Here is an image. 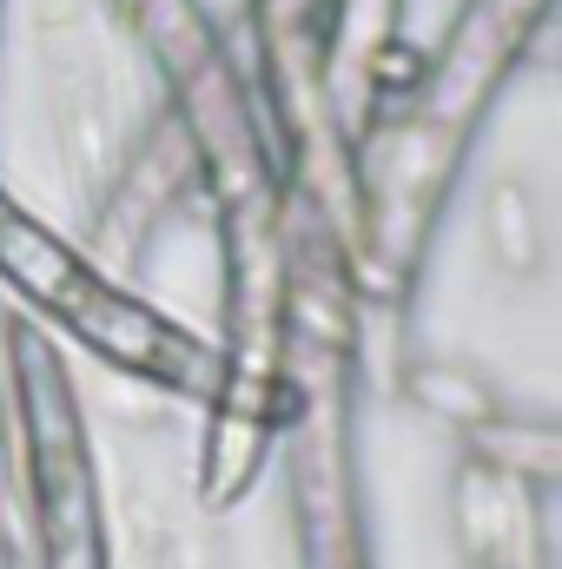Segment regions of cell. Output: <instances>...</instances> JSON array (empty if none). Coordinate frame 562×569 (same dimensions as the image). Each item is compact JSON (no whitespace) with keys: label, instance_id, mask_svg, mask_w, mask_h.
<instances>
[{"label":"cell","instance_id":"1","mask_svg":"<svg viewBox=\"0 0 562 569\" xmlns=\"http://www.w3.org/2000/svg\"><path fill=\"white\" fill-rule=\"evenodd\" d=\"M490 239H496V252H503L516 272L536 266V232H530V206H523L516 186H496V192H490Z\"/></svg>","mask_w":562,"mask_h":569}]
</instances>
